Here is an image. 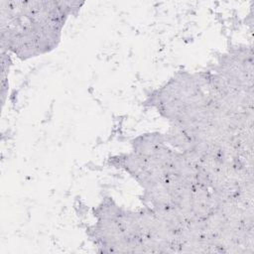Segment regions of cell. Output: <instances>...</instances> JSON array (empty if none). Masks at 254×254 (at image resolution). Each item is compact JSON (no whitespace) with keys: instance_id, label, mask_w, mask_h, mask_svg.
I'll list each match as a JSON object with an SVG mask.
<instances>
[{"instance_id":"1","label":"cell","mask_w":254,"mask_h":254,"mask_svg":"<svg viewBox=\"0 0 254 254\" xmlns=\"http://www.w3.org/2000/svg\"><path fill=\"white\" fill-rule=\"evenodd\" d=\"M84 2L1 1V49L21 60L46 55L61 42L68 17Z\"/></svg>"}]
</instances>
